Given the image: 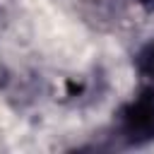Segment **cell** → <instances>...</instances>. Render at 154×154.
Masks as SVG:
<instances>
[{
  "label": "cell",
  "instance_id": "cell-1",
  "mask_svg": "<svg viewBox=\"0 0 154 154\" xmlns=\"http://www.w3.org/2000/svg\"><path fill=\"white\" fill-rule=\"evenodd\" d=\"M118 130L128 144L154 142V94L142 91L118 113Z\"/></svg>",
  "mask_w": 154,
  "mask_h": 154
},
{
  "label": "cell",
  "instance_id": "cell-2",
  "mask_svg": "<svg viewBox=\"0 0 154 154\" xmlns=\"http://www.w3.org/2000/svg\"><path fill=\"white\" fill-rule=\"evenodd\" d=\"M135 67H137V72L154 87V43L144 46V48L137 53V58H135Z\"/></svg>",
  "mask_w": 154,
  "mask_h": 154
}]
</instances>
